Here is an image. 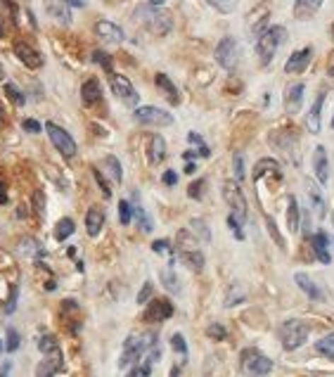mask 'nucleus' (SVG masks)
I'll list each match as a JSON object with an SVG mask.
<instances>
[{
    "label": "nucleus",
    "instance_id": "nucleus-38",
    "mask_svg": "<svg viewBox=\"0 0 334 377\" xmlns=\"http://www.w3.org/2000/svg\"><path fill=\"white\" fill-rule=\"evenodd\" d=\"M5 93H8V98H10L17 107H22V105L26 103V98L22 95V91H19L15 83H5Z\"/></svg>",
    "mask_w": 334,
    "mask_h": 377
},
{
    "label": "nucleus",
    "instance_id": "nucleus-8",
    "mask_svg": "<svg viewBox=\"0 0 334 377\" xmlns=\"http://www.w3.org/2000/svg\"><path fill=\"white\" fill-rule=\"evenodd\" d=\"M45 131H47V136H50V143L54 145V150L62 154L64 159L76 157V140L71 138L69 131H64L62 126L52 124V121H47L45 124Z\"/></svg>",
    "mask_w": 334,
    "mask_h": 377
},
{
    "label": "nucleus",
    "instance_id": "nucleus-29",
    "mask_svg": "<svg viewBox=\"0 0 334 377\" xmlns=\"http://www.w3.org/2000/svg\"><path fill=\"white\" fill-rule=\"evenodd\" d=\"M105 169H107V176L105 178H112V183H121L124 180V171H121V161L117 157H105Z\"/></svg>",
    "mask_w": 334,
    "mask_h": 377
},
{
    "label": "nucleus",
    "instance_id": "nucleus-36",
    "mask_svg": "<svg viewBox=\"0 0 334 377\" xmlns=\"http://www.w3.org/2000/svg\"><path fill=\"white\" fill-rule=\"evenodd\" d=\"M119 221L124 226H128L133 221V207H131V202H128V199L119 202Z\"/></svg>",
    "mask_w": 334,
    "mask_h": 377
},
{
    "label": "nucleus",
    "instance_id": "nucleus-32",
    "mask_svg": "<svg viewBox=\"0 0 334 377\" xmlns=\"http://www.w3.org/2000/svg\"><path fill=\"white\" fill-rule=\"evenodd\" d=\"M299 221H301V214H299V202L296 197H289V204H287V226L292 233L299 231Z\"/></svg>",
    "mask_w": 334,
    "mask_h": 377
},
{
    "label": "nucleus",
    "instance_id": "nucleus-41",
    "mask_svg": "<svg viewBox=\"0 0 334 377\" xmlns=\"http://www.w3.org/2000/svg\"><path fill=\"white\" fill-rule=\"evenodd\" d=\"M171 347H173L175 354H180L183 359H188V344H185V337H183V335H173V337H171Z\"/></svg>",
    "mask_w": 334,
    "mask_h": 377
},
{
    "label": "nucleus",
    "instance_id": "nucleus-47",
    "mask_svg": "<svg viewBox=\"0 0 334 377\" xmlns=\"http://www.w3.org/2000/svg\"><path fill=\"white\" fill-rule=\"evenodd\" d=\"M152 249H154L156 254H166V257H168V254H171V242H166V240H156L154 245H152Z\"/></svg>",
    "mask_w": 334,
    "mask_h": 377
},
{
    "label": "nucleus",
    "instance_id": "nucleus-60",
    "mask_svg": "<svg viewBox=\"0 0 334 377\" xmlns=\"http://www.w3.org/2000/svg\"><path fill=\"white\" fill-rule=\"evenodd\" d=\"M332 36H334V26H332Z\"/></svg>",
    "mask_w": 334,
    "mask_h": 377
},
{
    "label": "nucleus",
    "instance_id": "nucleus-10",
    "mask_svg": "<svg viewBox=\"0 0 334 377\" xmlns=\"http://www.w3.org/2000/svg\"><path fill=\"white\" fill-rule=\"evenodd\" d=\"M133 117L138 124L142 126H171L173 124V114L161 110V107H138V110L133 112Z\"/></svg>",
    "mask_w": 334,
    "mask_h": 377
},
{
    "label": "nucleus",
    "instance_id": "nucleus-24",
    "mask_svg": "<svg viewBox=\"0 0 334 377\" xmlns=\"http://www.w3.org/2000/svg\"><path fill=\"white\" fill-rule=\"evenodd\" d=\"M311 245L316 249V257L320 264H330L332 257H330V238H327L325 233H316L311 238Z\"/></svg>",
    "mask_w": 334,
    "mask_h": 377
},
{
    "label": "nucleus",
    "instance_id": "nucleus-15",
    "mask_svg": "<svg viewBox=\"0 0 334 377\" xmlns=\"http://www.w3.org/2000/svg\"><path fill=\"white\" fill-rule=\"evenodd\" d=\"M173 315V304L171 301H166V299H154L152 304H149L145 308V318L147 323H161V320H166V318H171Z\"/></svg>",
    "mask_w": 334,
    "mask_h": 377
},
{
    "label": "nucleus",
    "instance_id": "nucleus-30",
    "mask_svg": "<svg viewBox=\"0 0 334 377\" xmlns=\"http://www.w3.org/2000/svg\"><path fill=\"white\" fill-rule=\"evenodd\" d=\"M306 190H309L311 204H313V209H316L318 219H325V214H327V209H325V199H323V195H320V190L316 187V183H309V185H306Z\"/></svg>",
    "mask_w": 334,
    "mask_h": 377
},
{
    "label": "nucleus",
    "instance_id": "nucleus-53",
    "mask_svg": "<svg viewBox=\"0 0 334 377\" xmlns=\"http://www.w3.org/2000/svg\"><path fill=\"white\" fill-rule=\"evenodd\" d=\"M161 180H163L166 185H175V183H178V173H175V171H166V173L161 176Z\"/></svg>",
    "mask_w": 334,
    "mask_h": 377
},
{
    "label": "nucleus",
    "instance_id": "nucleus-4",
    "mask_svg": "<svg viewBox=\"0 0 334 377\" xmlns=\"http://www.w3.org/2000/svg\"><path fill=\"white\" fill-rule=\"evenodd\" d=\"M175 252L192 271H202L204 268V254L200 249V242H197V235L190 231H180L175 235Z\"/></svg>",
    "mask_w": 334,
    "mask_h": 377
},
{
    "label": "nucleus",
    "instance_id": "nucleus-50",
    "mask_svg": "<svg viewBox=\"0 0 334 377\" xmlns=\"http://www.w3.org/2000/svg\"><path fill=\"white\" fill-rule=\"evenodd\" d=\"M22 126H24V131H29V133H40V129H43V126H40L36 119H24Z\"/></svg>",
    "mask_w": 334,
    "mask_h": 377
},
{
    "label": "nucleus",
    "instance_id": "nucleus-16",
    "mask_svg": "<svg viewBox=\"0 0 334 377\" xmlns=\"http://www.w3.org/2000/svg\"><path fill=\"white\" fill-rule=\"evenodd\" d=\"M311 59H313V45H306V48L292 52L287 64H284V71L287 74H301V71H306V66L311 64Z\"/></svg>",
    "mask_w": 334,
    "mask_h": 377
},
{
    "label": "nucleus",
    "instance_id": "nucleus-13",
    "mask_svg": "<svg viewBox=\"0 0 334 377\" xmlns=\"http://www.w3.org/2000/svg\"><path fill=\"white\" fill-rule=\"evenodd\" d=\"M95 33H98V36L105 40V43H112V45L124 43V38H126L124 29H121L119 24L109 22V19H100V22L95 24Z\"/></svg>",
    "mask_w": 334,
    "mask_h": 377
},
{
    "label": "nucleus",
    "instance_id": "nucleus-23",
    "mask_svg": "<svg viewBox=\"0 0 334 377\" xmlns=\"http://www.w3.org/2000/svg\"><path fill=\"white\" fill-rule=\"evenodd\" d=\"M154 83H156V88H159L163 95H166V100L171 105H178L180 103V93H178V88L173 86V81L166 76V74H156L154 76Z\"/></svg>",
    "mask_w": 334,
    "mask_h": 377
},
{
    "label": "nucleus",
    "instance_id": "nucleus-44",
    "mask_svg": "<svg viewBox=\"0 0 334 377\" xmlns=\"http://www.w3.org/2000/svg\"><path fill=\"white\" fill-rule=\"evenodd\" d=\"M235 180L237 183L244 180V157L242 154H235Z\"/></svg>",
    "mask_w": 334,
    "mask_h": 377
},
{
    "label": "nucleus",
    "instance_id": "nucleus-52",
    "mask_svg": "<svg viewBox=\"0 0 334 377\" xmlns=\"http://www.w3.org/2000/svg\"><path fill=\"white\" fill-rule=\"evenodd\" d=\"M50 349H54V337H50V335H47V337L40 340V352L47 354Z\"/></svg>",
    "mask_w": 334,
    "mask_h": 377
},
{
    "label": "nucleus",
    "instance_id": "nucleus-39",
    "mask_svg": "<svg viewBox=\"0 0 334 377\" xmlns=\"http://www.w3.org/2000/svg\"><path fill=\"white\" fill-rule=\"evenodd\" d=\"M207 3L211 5L214 10H218V12H223V15H228V12H233L235 10V0H207Z\"/></svg>",
    "mask_w": 334,
    "mask_h": 377
},
{
    "label": "nucleus",
    "instance_id": "nucleus-59",
    "mask_svg": "<svg viewBox=\"0 0 334 377\" xmlns=\"http://www.w3.org/2000/svg\"><path fill=\"white\" fill-rule=\"evenodd\" d=\"M3 349H5V347H3V342H0V354H3Z\"/></svg>",
    "mask_w": 334,
    "mask_h": 377
},
{
    "label": "nucleus",
    "instance_id": "nucleus-1",
    "mask_svg": "<svg viewBox=\"0 0 334 377\" xmlns=\"http://www.w3.org/2000/svg\"><path fill=\"white\" fill-rule=\"evenodd\" d=\"M135 19H138L149 33H154V36H166V33L173 29L171 15L161 8H154V5H140V8L135 10Z\"/></svg>",
    "mask_w": 334,
    "mask_h": 377
},
{
    "label": "nucleus",
    "instance_id": "nucleus-19",
    "mask_svg": "<svg viewBox=\"0 0 334 377\" xmlns=\"http://www.w3.org/2000/svg\"><path fill=\"white\" fill-rule=\"evenodd\" d=\"M147 159L152 166H159L166 159V140L161 136H149L147 140Z\"/></svg>",
    "mask_w": 334,
    "mask_h": 377
},
{
    "label": "nucleus",
    "instance_id": "nucleus-56",
    "mask_svg": "<svg viewBox=\"0 0 334 377\" xmlns=\"http://www.w3.org/2000/svg\"><path fill=\"white\" fill-rule=\"evenodd\" d=\"M69 5H71V8H84L86 0H69Z\"/></svg>",
    "mask_w": 334,
    "mask_h": 377
},
{
    "label": "nucleus",
    "instance_id": "nucleus-40",
    "mask_svg": "<svg viewBox=\"0 0 334 377\" xmlns=\"http://www.w3.org/2000/svg\"><path fill=\"white\" fill-rule=\"evenodd\" d=\"M93 62H98L102 69H105L107 74H114L112 71V57L107 55V52H102V50H95L93 52Z\"/></svg>",
    "mask_w": 334,
    "mask_h": 377
},
{
    "label": "nucleus",
    "instance_id": "nucleus-3",
    "mask_svg": "<svg viewBox=\"0 0 334 377\" xmlns=\"http://www.w3.org/2000/svg\"><path fill=\"white\" fill-rule=\"evenodd\" d=\"M284 38H287L284 26H268V29L261 31V36L256 40V55L263 66H268L272 62V57L277 55V48L284 43Z\"/></svg>",
    "mask_w": 334,
    "mask_h": 377
},
{
    "label": "nucleus",
    "instance_id": "nucleus-5",
    "mask_svg": "<svg viewBox=\"0 0 334 377\" xmlns=\"http://www.w3.org/2000/svg\"><path fill=\"white\" fill-rule=\"evenodd\" d=\"M280 342H282V347L287 349V352H296L299 347H304L306 344V340H309V335H311V330L309 325H306L304 320H296V318H292V320H284L282 325H280Z\"/></svg>",
    "mask_w": 334,
    "mask_h": 377
},
{
    "label": "nucleus",
    "instance_id": "nucleus-55",
    "mask_svg": "<svg viewBox=\"0 0 334 377\" xmlns=\"http://www.w3.org/2000/svg\"><path fill=\"white\" fill-rule=\"evenodd\" d=\"M327 74H330V76H334V52L330 55V64H327Z\"/></svg>",
    "mask_w": 334,
    "mask_h": 377
},
{
    "label": "nucleus",
    "instance_id": "nucleus-17",
    "mask_svg": "<svg viewBox=\"0 0 334 377\" xmlns=\"http://www.w3.org/2000/svg\"><path fill=\"white\" fill-rule=\"evenodd\" d=\"M313 171H316L318 183L327 185V180H330V157H327V150L323 145H318L316 152H313Z\"/></svg>",
    "mask_w": 334,
    "mask_h": 377
},
{
    "label": "nucleus",
    "instance_id": "nucleus-48",
    "mask_svg": "<svg viewBox=\"0 0 334 377\" xmlns=\"http://www.w3.org/2000/svg\"><path fill=\"white\" fill-rule=\"evenodd\" d=\"M207 187V180H197V183H192L190 185V197H195V199H200L202 197V190Z\"/></svg>",
    "mask_w": 334,
    "mask_h": 377
},
{
    "label": "nucleus",
    "instance_id": "nucleus-11",
    "mask_svg": "<svg viewBox=\"0 0 334 377\" xmlns=\"http://www.w3.org/2000/svg\"><path fill=\"white\" fill-rule=\"evenodd\" d=\"M109 83H112V91H114V95H117L121 103L128 105V107H135L140 103V95H138V91H135V86L128 81L124 74H112L109 76Z\"/></svg>",
    "mask_w": 334,
    "mask_h": 377
},
{
    "label": "nucleus",
    "instance_id": "nucleus-2",
    "mask_svg": "<svg viewBox=\"0 0 334 377\" xmlns=\"http://www.w3.org/2000/svg\"><path fill=\"white\" fill-rule=\"evenodd\" d=\"M152 347H156V335H154V332L131 335V337L124 342V352H121L119 366H121V368L135 366V363H138Z\"/></svg>",
    "mask_w": 334,
    "mask_h": 377
},
{
    "label": "nucleus",
    "instance_id": "nucleus-14",
    "mask_svg": "<svg viewBox=\"0 0 334 377\" xmlns=\"http://www.w3.org/2000/svg\"><path fill=\"white\" fill-rule=\"evenodd\" d=\"M15 55H17V59L22 64H26L29 69H40L43 66V55L36 50V48H31L29 43H24V40H19V43H15Z\"/></svg>",
    "mask_w": 334,
    "mask_h": 377
},
{
    "label": "nucleus",
    "instance_id": "nucleus-6",
    "mask_svg": "<svg viewBox=\"0 0 334 377\" xmlns=\"http://www.w3.org/2000/svg\"><path fill=\"white\" fill-rule=\"evenodd\" d=\"M240 368L247 377H265L272 370V361L258 349H244L240 356Z\"/></svg>",
    "mask_w": 334,
    "mask_h": 377
},
{
    "label": "nucleus",
    "instance_id": "nucleus-31",
    "mask_svg": "<svg viewBox=\"0 0 334 377\" xmlns=\"http://www.w3.org/2000/svg\"><path fill=\"white\" fill-rule=\"evenodd\" d=\"M74 231H76V224H74V219H59L57 226H54V238H57L59 242L69 240Z\"/></svg>",
    "mask_w": 334,
    "mask_h": 377
},
{
    "label": "nucleus",
    "instance_id": "nucleus-28",
    "mask_svg": "<svg viewBox=\"0 0 334 377\" xmlns=\"http://www.w3.org/2000/svg\"><path fill=\"white\" fill-rule=\"evenodd\" d=\"M294 280H296V285L301 287V292L309 294V297H311L313 301H320V299H323V289H320V287L316 285V282H313L306 273H296V275H294Z\"/></svg>",
    "mask_w": 334,
    "mask_h": 377
},
{
    "label": "nucleus",
    "instance_id": "nucleus-26",
    "mask_svg": "<svg viewBox=\"0 0 334 377\" xmlns=\"http://www.w3.org/2000/svg\"><path fill=\"white\" fill-rule=\"evenodd\" d=\"M323 0H296L294 3V17L296 19H311L316 17V12L320 10Z\"/></svg>",
    "mask_w": 334,
    "mask_h": 377
},
{
    "label": "nucleus",
    "instance_id": "nucleus-9",
    "mask_svg": "<svg viewBox=\"0 0 334 377\" xmlns=\"http://www.w3.org/2000/svg\"><path fill=\"white\" fill-rule=\"evenodd\" d=\"M216 62L226 71H235L240 66V43L233 36H226L216 45Z\"/></svg>",
    "mask_w": 334,
    "mask_h": 377
},
{
    "label": "nucleus",
    "instance_id": "nucleus-42",
    "mask_svg": "<svg viewBox=\"0 0 334 377\" xmlns=\"http://www.w3.org/2000/svg\"><path fill=\"white\" fill-rule=\"evenodd\" d=\"M188 140H190V143H192V145L200 147V150H197V157H209V147L204 145V140H202L200 133H190Z\"/></svg>",
    "mask_w": 334,
    "mask_h": 377
},
{
    "label": "nucleus",
    "instance_id": "nucleus-45",
    "mask_svg": "<svg viewBox=\"0 0 334 377\" xmlns=\"http://www.w3.org/2000/svg\"><path fill=\"white\" fill-rule=\"evenodd\" d=\"M228 226H230V231L235 233L237 240H244V231H242V224H240V221H237L235 216H228Z\"/></svg>",
    "mask_w": 334,
    "mask_h": 377
},
{
    "label": "nucleus",
    "instance_id": "nucleus-20",
    "mask_svg": "<svg viewBox=\"0 0 334 377\" xmlns=\"http://www.w3.org/2000/svg\"><path fill=\"white\" fill-rule=\"evenodd\" d=\"M81 100L88 105V107H95L102 103V86L98 79H88L84 86H81Z\"/></svg>",
    "mask_w": 334,
    "mask_h": 377
},
{
    "label": "nucleus",
    "instance_id": "nucleus-34",
    "mask_svg": "<svg viewBox=\"0 0 334 377\" xmlns=\"http://www.w3.org/2000/svg\"><path fill=\"white\" fill-rule=\"evenodd\" d=\"M316 349H318V352L323 354V356H327V359L334 361V332H330L327 337L320 340L318 344H316Z\"/></svg>",
    "mask_w": 334,
    "mask_h": 377
},
{
    "label": "nucleus",
    "instance_id": "nucleus-57",
    "mask_svg": "<svg viewBox=\"0 0 334 377\" xmlns=\"http://www.w3.org/2000/svg\"><path fill=\"white\" fill-rule=\"evenodd\" d=\"M163 3H166V0H149V5H154V8H161Z\"/></svg>",
    "mask_w": 334,
    "mask_h": 377
},
{
    "label": "nucleus",
    "instance_id": "nucleus-43",
    "mask_svg": "<svg viewBox=\"0 0 334 377\" xmlns=\"http://www.w3.org/2000/svg\"><path fill=\"white\" fill-rule=\"evenodd\" d=\"M19 349V332L17 330H8V344H5V352H17Z\"/></svg>",
    "mask_w": 334,
    "mask_h": 377
},
{
    "label": "nucleus",
    "instance_id": "nucleus-46",
    "mask_svg": "<svg viewBox=\"0 0 334 377\" xmlns=\"http://www.w3.org/2000/svg\"><path fill=\"white\" fill-rule=\"evenodd\" d=\"M192 228L195 231H200V240H204V242H209V238H211V233H209V228H207V224H202L200 219H195L192 221Z\"/></svg>",
    "mask_w": 334,
    "mask_h": 377
},
{
    "label": "nucleus",
    "instance_id": "nucleus-33",
    "mask_svg": "<svg viewBox=\"0 0 334 377\" xmlns=\"http://www.w3.org/2000/svg\"><path fill=\"white\" fill-rule=\"evenodd\" d=\"M161 282L166 285L168 292L180 294V280H178V275L173 273V268H166V271L161 273Z\"/></svg>",
    "mask_w": 334,
    "mask_h": 377
},
{
    "label": "nucleus",
    "instance_id": "nucleus-12",
    "mask_svg": "<svg viewBox=\"0 0 334 377\" xmlns=\"http://www.w3.org/2000/svg\"><path fill=\"white\" fill-rule=\"evenodd\" d=\"M62 370V352H59L57 347L50 349L45 356H43V361L38 363V368H36V377H54Z\"/></svg>",
    "mask_w": 334,
    "mask_h": 377
},
{
    "label": "nucleus",
    "instance_id": "nucleus-7",
    "mask_svg": "<svg viewBox=\"0 0 334 377\" xmlns=\"http://www.w3.org/2000/svg\"><path fill=\"white\" fill-rule=\"evenodd\" d=\"M223 199L230 207V216H235L244 226V221H247V199H244V192L237 180H226L223 183Z\"/></svg>",
    "mask_w": 334,
    "mask_h": 377
},
{
    "label": "nucleus",
    "instance_id": "nucleus-58",
    "mask_svg": "<svg viewBox=\"0 0 334 377\" xmlns=\"http://www.w3.org/2000/svg\"><path fill=\"white\" fill-rule=\"evenodd\" d=\"M0 81H5V69L0 66Z\"/></svg>",
    "mask_w": 334,
    "mask_h": 377
},
{
    "label": "nucleus",
    "instance_id": "nucleus-51",
    "mask_svg": "<svg viewBox=\"0 0 334 377\" xmlns=\"http://www.w3.org/2000/svg\"><path fill=\"white\" fill-rule=\"evenodd\" d=\"M209 335L214 340H226V327H223V325H211L209 327Z\"/></svg>",
    "mask_w": 334,
    "mask_h": 377
},
{
    "label": "nucleus",
    "instance_id": "nucleus-27",
    "mask_svg": "<svg viewBox=\"0 0 334 377\" xmlns=\"http://www.w3.org/2000/svg\"><path fill=\"white\" fill-rule=\"evenodd\" d=\"M263 176H272V178H277V180L282 178L277 161H272V159H261V161H258L256 169H254V180H261Z\"/></svg>",
    "mask_w": 334,
    "mask_h": 377
},
{
    "label": "nucleus",
    "instance_id": "nucleus-37",
    "mask_svg": "<svg viewBox=\"0 0 334 377\" xmlns=\"http://www.w3.org/2000/svg\"><path fill=\"white\" fill-rule=\"evenodd\" d=\"M91 173H93V178L98 180V185H100L102 195H105V197H112V185L107 183V178L102 176V171L98 169V166H93V169H91Z\"/></svg>",
    "mask_w": 334,
    "mask_h": 377
},
{
    "label": "nucleus",
    "instance_id": "nucleus-25",
    "mask_svg": "<svg viewBox=\"0 0 334 377\" xmlns=\"http://www.w3.org/2000/svg\"><path fill=\"white\" fill-rule=\"evenodd\" d=\"M45 8H47V15L57 19L62 26L71 24V12L67 10V5H62V0H45Z\"/></svg>",
    "mask_w": 334,
    "mask_h": 377
},
{
    "label": "nucleus",
    "instance_id": "nucleus-21",
    "mask_svg": "<svg viewBox=\"0 0 334 377\" xmlns=\"http://www.w3.org/2000/svg\"><path fill=\"white\" fill-rule=\"evenodd\" d=\"M323 103H325V93H320L311 107L309 117H306V129L311 133H320V124H323Z\"/></svg>",
    "mask_w": 334,
    "mask_h": 377
},
{
    "label": "nucleus",
    "instance_id": "nucleus-22",
    "mask_svg": "<svg viewBox=\"0 0 334 377\" xmlns=\"http://www.w3.org/2000/svg\"><path fill=\"white\" fill-rule=\"evenodd\" d=\"M102 226H105V211H102L100 207H91L86 214V231L91 238H98Z\"/></svg>",
    "mask_w": 334,
    "mask_h": 377
},
{
    "label": "nucleus",
    "instance_id": "nucleus-54",
    "mask_svg": "<svg viewBox=\"0 0 334 377\" xmlns=\"http://www.w3.org/2000/svg\"><path fill=\"white\" fill-rule=\"evenodd\" d=\"M0 204H8V190H5L3 178H0Z\"/></svg>",
    "mask_w": 334,
    "mask_h": 377
},
{
    "label": "nucleus",
    "instance_id": "nucleus-35",
    "mask_svg": "<svg viewBox=\"0 0 334 377\" xmlns=\"http://www.w3.org/2000/svg\"><path fill=\"white\" fill-rule=\"evenodd\" d=\"M135 219L140 221V231L142 233H152L154 226H152V221H149V214L140 204H135Z\"/></svg>",
    "mask_w": 334,
    "mask_h": 377
},
{
    "label": "nucleus",
    "instance_id": "nucleus-18",
    "mask_svg": "<svg viewBox=\"0 0 334 377\" xmlns=\"http://www.w3.org/2000/svg\"><path fill=\"white\" fill-rule=\"evenodd\" d=\"M304 91H306L304 83H292V86H287V91H284V110H287L289 114H296L299 110H301V105H304Z\"/></svg>",
    "mask_w": 334,
    "mask_h": 377
},
{
    "label": "nucleus",
    "instance_id": "nucleus-49",
    "mask_svg": "<svg viewBox=\"0 0 334 377\" xmlns=\"http://www.w3.org/2000/svg\"><path fill=\"white\" fill-rule=\"evenodd\" d=\"M149 297H152V282H145L140 289V294H138V304H145Z\"/></svg>",
    "mask_w": 334,
    "mask_h": 377
}]
</instances>
